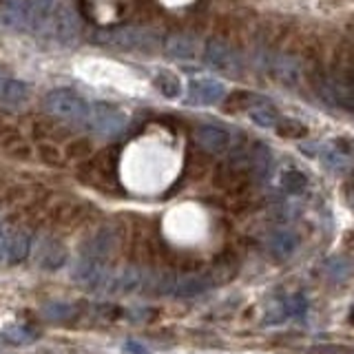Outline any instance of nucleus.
Instances as JSON below:
<instances>
[{"mask_svg": "<svg viewBox=\"0 0 354 354\" xmlns=\"http://www.w3.org/2000/svg\"><path fill=\"white\" fill-rule=\"evenodd\" d=\"M31 232L27 228H18L14 230V235H11V241H9V250H7V261L9 266H18L22 263L31 252Z\"/></svg>", "mask_w": 354, "mask_h": 354, "instance_id": "obj_14", "label": "nucleus"}, {"mask_svg": "<svg viewBox=\"0 0 354 354\" xmlns=\"http://www.w3.org/2000/svg\"><path fill=\"white\" fill-rule=\"evenodd\" d=\"M210 288V279L204 274H191V277H184V279H180L175 283V290L173 295L180 297V299H191V297H197L206 292Z\"/></svg>", "mask_w": 354, "mask_h": 354, "instance_id": "obj_17", "label": "nucleus"}, {"mask_svg": "<svg viewBox=\"0 0 354 354\" xmlns=\"http://www.w3.org/2000/svg\"><path fill=\"white\" fill-rule=\"evenodd\" d=\"M97 42L106 44L111 49L120 51H138V53H153L160 47V36L144 27H115L104 31Z\"/></svg>", "mask_w": 354, "mask_h": 354, "instance_id": "obj_1", "label": "nucleus"}, {"mask_svg": "<svg viewBox=\"0 0 354 354\" xmlns=\"http://www.w3.org/2000/svg\"><path fill=\"white\" fill-rule=\"evenodd\" d=\"M109 272L111 270L104 259H95V257H86V254H82V257L77 259V263L73 266L71 279L86 286V288H104Z\"/></svg>", "mask_w": 354, "mask_h": 354, "instance_id": "obj_5", "label": "nucleus"}, {"mask_svg": "<svg viewBox=\"0 0 354 354\" xmlns=\"http://www.w3.org/2000/svg\"><path fill=\"white\" fill-rule=\"evenodd\" d=\"M248 166L254 175V180H268V175L272 173V153L266 144H254L252 151L248 153Z\"/></svg>", "mask_w": 354, "mask_h": 354, "instance_id": "obj_13", "label": "nucleus"}, {"mask_svg": "<svg viewBox=\"0 0 354 354\" xmlns=\"http://www.w3.org/2000/svg\"><path fill=\"white\" fill-rule=\"evenodd\" d=\"M29 97H31V88L27 82L9 77V80H3V84H0V100H3L5 104L18 106L22 102H27Z\"/></svg>", "mask_w": 354, "mask_h": 354, "instance_id": "obj_16", "label": "nucleus"}, {"mask_svg": "<svg viewBox=\"0 0 354 354\" xmlns=\"http://www.w3.org/2000/svg\"><path fill=\"white\" fill-rule=\"evenodd\" d=\"M164 53L175 60H191L197 55V42L188 33H171L164 40Z\"/></svg>", "mask_w": 354, "mask_h": 354, "instance_id": "obj_10", "label": "nucleus"}, {"mask_svg": "<svg viewBox=\"0 0 354 354\" xmlns=\"http://www.w3.org/2000/svg\"><path fill=\"white\" fill-rule=\"evenodd\" d=\"M277 77L288 84H295L299 80V66L295 64V60L290 58H279L277 60Z\"/></svg>", "mask_w": 354, "mask_h": 354, "instance_id": "obj_25", "label": "nucleus"}, {"mask_svg": "<svg viewBox=\"0 0 354 354\" xmlns=\"http://www.w3.org/2000/svg\"><path fill=\"white\" fill-rule=\"evenodd\" d=\"M38 155L44 164L49 166H60L62 164V153L58 151L55 144H49V142H40L38 144Z\"/></svg>", "mask_w": 354, "mask_h": 354, "instance_id": "obj_27", "label": "nucleus"}, {"mask_svg": "<svg viewBox=\"0 0 354 354\" xmlns=\"http://www.w3.org/2000/svg\"><path fill=\"white\" fill-rule=\"evenodd\" d=\"M324 164H326V169H332V171H343L348 166V158L343 153L335 151V149H330L326 155H324Z\"/></svg>", "mask_w": 354, "mask_h": 354, "instance_id": "obj_28", "label": "nucleus"}, {"mask_svg": "<svg viewBox=\"0 0 354 354\" xmlns=\"http://www.w3.org/2000/svg\"><path fill=\"white\" fill-rule=\"evenodd\" d=\"M91 144H88V140H75L69 144V149H66V155L73 160H82V158H88L91 155Z\"/></svg>", "mask_w": 354, "mask_h": 354, "instance_id": "obj_30", "label": "nucleus"}, {"mask_svg": "<svg viewBox=\"0 0 354 354\" xmlns=\"http://www.w3.org/2000/svg\"><path fill=\"white\" fill-rule=\"evenodd\" d=\"M350 206H352V210H354V199H352V204H350Z\"/></svg>", "mask_w": 354, "mask_h": 354, "instance_id": "obj_34", "label": "nucleus"}, {"mask_svg": "<svg viewBox=\"0 0 354 354\" xmlns=\"http://www.w3.org/2000/svg\"><path fill=\"white\" fill-rule=\"evenodd\" d=\"M86 127L91 131H95L97 136L115 138L127 129V115L122 113L120 109L111 106V104L95 102V104H91V111H88Z\"/></svg>", "mask_w": 354, "mask_h": 354, "instance_id": "obj_4", "label": "nucleus"}, {"mask_svg": "<svg viewBox=\"0 0 354 354\" xmlns=\"http://www.w3.org/2000/svg\"><path fill=\"white\" fill-rule=\"evenodd\" d=\"M153 86L169 100H175V97L182 95V80L173 71H158V73H155L153 75Z\"/></svg>", "mask_w": 354, "mask_h": 354, "instance_id": "obj_18", "label": "nucleus"}, {"mask_svg": "<svg viewBox=\"0 0 354 354\" xmlns=\"http://www.w3.org/2000/svg\"><path fill=\"white\" fill-rule=\"evenodd\" d=\"M204 60L213 66V69L226 73L230 77H239L243 71L241 55L230 47L226 40L221 38H210L204 44Z\"/></svg>", "mask_w": 354, "mask_h": 354, "instance_id": "obj_3", "label": "nucleus"}, {"mask_svg": "<svg viewBox=\"0 0 354 354\" xmlns=\"http://www.w3.org/2000/svg\"><path fill=\"white\" fill-rule=\"evenodd\" d=\"M11 235H14V228H11V226H0V263L7 261V250H9Z\"/></svg>", "mask_w": 354, "mask_h": 354, "instance_id": "obj_32", "label": "nucleus"}, {"mask_svg": "<svg viewBox=\"0 0 354 354\" xmlns=\"http://www.w3.org/2000/svg\"><path fill=\"white\" fill-rule=\"evenodd\" d=\"M286 310H288V315H292L297 319H301L306 313H308V301H306V297L304 295H295L290 297V301L286 304Z\"/></svg>", "mask_w": 354, "mask_h": 354, "instance_id": "obj_31", "label": "nucleus"}, {"mask_svg": "<svg viewBox=\"0 0 354 354\" xmlns=\"http://www.w3.org/2000/svg\"><path fill=\"white\" fill-rule=\"evenodd\" d=\"M66 257H69V250H66L64 243L58 239H49L40 250L38 266L44 270H58L66 263Z\"/></svg>", "mask_w": 354, "mask_h": 354, "instance_id": "obj_12", "label": "nucleus"}, {"mask_svg": "<svg viewBox=\"0 0 354 354\" xmlns=\"http://www.w3.org/2000/svg\"><path fill=\"white\" fill-rule=\"evenodd\" d=\"M286 317H288L286 304H272V306H268V313H266L263 321L268 326H279V324H283Z\"/></svg>", "mask_w": 354, "mask_h": 354, "instance_id": "obj_29", "label": "nucleus"}, {"mask_svg": "<svg viewBox=\"0 0 354 354\" xmlns=\"http://www.w3.org/2000/svg\"><path fill=\"white\" fill-rule=\"evenodd\" d=\"M279 182L288 195H301L308 188V177L299 169H286L279 177Z\"/></svg>", "mask_w": 354, "mask_h": 354, "instance_id": "obj_19", "label": "nucleus"}, {"mask_svg": "<svg viewBox=\"0 0 354 354\" xmlns=\"http://www.w3.org/2000/svg\"><path fill=\"white\" fill-rule=\"evenodd\" d=\"M5 337H7L11 343H16V346H22V343H31L33 339H36V332L29 330L27 326L16 324V326H9V328L5 330Z\"/></svg>", "mask_w": 354, "mask_h": 354, "instance_id": "obj_26", "label": "nucleus"}, {"mask_svg": "<svg viewBox=\"0 0 354 354\" xmlns=\"http://www.w3.org/2000/svg\"><path fill=\"white\" fill-rule=\"evenodd\" d=\"M44 317L51 321H69L75 317V306L64 304V301H53L44 306Z\"/></svg>", "mask_w": 354, "mask_h": 354, "instance_id": "obj_23", "label": "nucleus"}, {"mask_svg": "<svg viewBox=\"0 0 354 354\" xmlns=\"http://www.w3.org/2000/svg\"><path fill=\"white\" fill-rule=\"evenodd\" d=\"M277 136H281L286 140H299V138H304L308 136V129L301 124V122H297V120H290V118H283L277 122Z\"/></svg>", "mask_w": 354, "mask_h": 354, "instance_id": "obj_20", "label": "nucleus"}, {"mask_svg": "<svg viewBox=\"0 0 354 354\" xmlns=\"http://www.w3.org/2000/svg\"><path fill=\"white\" fill-rule=\"evenodd\" d=\"M124 352H129V354H149V348L142 346L140 341H127L124 343Z\"/></svg>", "mask_w": 354, "mask_h": 354, "instance_id": "obj_33", "label": "nucleus"}, {"mask_svg": "<svg viewBox=\"0 0 354 354\" xmlns=\"http://www.w3.org/2000/svg\"><path fill=\"white\" fill-rule=\"evenodd\" d=\"M142 281H144L142 270L136 268V266H127V268H122V270L109 272L104 290L113 295H131L142 286Z\"/></svg>", "mask_w": 354, "mask_h": 354, "instance_id": "obj_7", "label": "nucleus"}, {"mask_svg": "<svg viewBox=\"0 0 354 354\" xmlns=\"http://www.w3.org/2000/svg\"><path fill=\"white\" fill-rule=\"evenodd\" d=\"M226 88L219 80H213V77H197L191 84H188V100L193 104H217L219 100H224Z\"/></svg>", "mask_w": 354, "mask_h": 354, "instance_id": "obj_6", "label": "nucleus"}, {"mask_svg": "<svg viewBox=\"0 0 354 354\" xmlns=\"http://www.w3.org/2000/svg\"><path fill=\"white\" fill-rule=\"evenodd\" d=\"M113 248H115V235H113V232L100 230V232H95L93 237H88V241L84 243V248H82V254L106 261V257L113 252Z\"/></svg>", "mask_w": 354, "mask_h": 354, "instance_id": "obj_15", "label": "nucleus"}, {"mask_svg": "<svg viewBox=\"0 0 354 354\" xmlns=\"http://www.w3.org/2000/svg\"><path fill=\"white\" fill-rule=\"evenodd\" d=\"M266 248L277 259H288L292 257L295 250L299 248V237L295 235L292 230H286V228H279V230H272L268 239H266Z\"/></svg>", "mask_w": 354, "mask_h": 354, "instance_id": "obj_9", "label": "nucleus"}, {"mask_svg": "<svg viewBox=\"0 0 354 354\" xmlns=\"http://www.w3.org/2000/svg\"><path fill=\"white\" fill-rule=\"evenodd\" d=\"M42 106L47 113L69 122H86L88 111H91V104L71 88H53L42 97Z\"/></svg>", "mask_w": 354, "mask_h": 354, "instance_id": "obj_2", "label": "nucleus"}, {"mask_svg": "<svg viewBox=\"0 0 354 354\" xmlns=\"http://www.w3.org/2000/svg\"><path fill=\"white\" fill-rule=\"evenodd\" d=\"M326 272L330 277V281L341 283L350 277V261L346 257H330L326 261Z\"/></svg>", "mask_w": 354, "mask_h": 354, "instance_id": "obj_21", "label": "nucleus"}, {"mask_svg": "<svg viewBox=\"0 0 354 354\" xmlns=\"http://www.w3.org/2000/svg\"><path fill=\"white\" fill-rule=\"evenodd\" d=\"M53 31L62 42H71L77 36V16L71 7H58L55 9V16H53Z\"/></svg>", "mask_w": 354, "mask_h": 354, "instance_id": "obj_11", "label": "nucleus"}, {"mask_svg": "<svg viewBox=\"0 0 354 354\" xmlns=\"http://www.w3.org/2000/svg\"><path fill=\"white\" fill-rule=\"evenodd\" d=\"M250 120L261 129H272V127H277V122H279V115H277L274 109H270V106H254L250 111Z\"/></svg>", "mask_w": 354, "mask_h": 354, "instance_id": "obj_24", "label": "nucleus"}, {"mask_svg": "<svg viewBox=\"0 0 354 354\" xmlns=\"http://www.w3.org/2000/svg\"><path fill=\"white\" fill-rule=\"evenodd\" d=\"M193 136H195V142L199 144V147L208 153H224L230 149V142H232L230 133L221 127H215V124L197 127Z\"/></svg>", "mask_w": 354, "mask_h": 354, "instance_id": "obj_8", "label": "nucleus"}, {"mask_svg": "<svg viewBox=\"0 0 354 354\" xmlns=\"http://www.w3.org/2000/svg\"><path fill=\"white\" fill-rule=\"evenodd\" d=\"M254 100H257V97H254L252 93H248V91H235V93H230L224 100V111H226V113H237V111H246V109L252 106Z\"/></svg>", "mask_w": 354, "mask_h": 354, "instance_id": "obj_22", "label": "nucleus"}]
</instances>
